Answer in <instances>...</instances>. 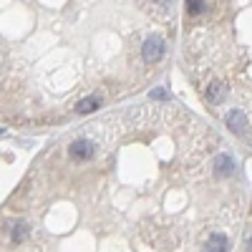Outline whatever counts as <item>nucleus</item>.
<instances>
[{
    "label": "nucleus",
    "mask_w": 252,
    "mask_h": 252,
    "mask_svg": "<svg viewBox=\"0 0 252 252\" xmlns=\"http://www.w3.org/2000/svg\"><path fill=\"white\" fill-rule=\"evenodd\" d=\"M161 56H164V38L161 35H149L141 46V58L149 63V66H154V63L161 61Z\"/></svg>",
    "instance_id": "f257e3e1"
},
{
    "label": "nucleus",
    "mask_w": 252,
    "mask_h": 252,
    "mask_svg": "<svg viewBox=\"0 0 252 252\" xmlns=\"http://www.w3.org/2000/svg\"><path fill=\"white\" fill-rule=\"evenodd\" d=\"M227 126H229V131H235L237 136H245L247 134V126H250V121H247V116L240 111V109H232L227 114Z\"/></svg>",
    "instance_id": "f03ea898"
},
{
    "label": "nucleus",
    "mask_w": 252,
    "mask_h": 252,
    "mask_svg": "<svg viewBox=\"0 0 252 252\" xmlns=\"http://www.w3.org/2000/svg\"><path fill=\"white\" fill-rule=\"evenodd\" d=\"M68 154H71V159H76V161H86V159L94 154V146H91V141H73V144L68 146Z\"/></svg>",
    "instance_id": "7ed1b4c3"
},
{
    "label": "nucleus",
    "mask_w": 252,
    "mask_h": 252,
    "mask_svg": "<svg viewBox=\"0 0 252 252\" xmlns=\"http://www.w3.org/2000/svg\"><path fill=\"white\" fill-rule=\"evenodd\" d=\"M227 250H229V240L220 232L209 235L207 242H204V252H227Z\"/></svg>",
    "instance_id": "20e7f679"
},
{
    "label": "nucleus",
    "mask_w": 252,
    "mask_h": 252,
    "mask_svg": "<svg viewBox=\"0 0 252 252\" xmlns=\"http://www.w3.org/2000/svg\"><path fill=\"white\" fill-rule=\"evenodd\" d=\"M215 172H217L220 177H229V174L235 172V159L227 157V154H220V157L215 159Z\"/></svg>",
    "instance_id": "39448f33"
},
{
    "label": "nucleus",
    "mask_w": 252,
    "mask_h": 252,
    "mask_svg": "<svg viewBox=\"0 0 252 252\" xmlns=\"http://www.w3.org/2000/svg\"><path fill=\"white\" fill-rule=\"evenodd\" d=\"M222 96H224V86H222L220 81H212V83L207 86V101H209V103H220Z\"/></svg>",
    "instance_id": "423d86ee"
},
{
    "label": "nucleus",
    "mask_w": 252,
    "mask_h": 252,
    "mask_svg": "<svg viewBox=\"0 0 252 252\" xmlns=\"http://www.w3.org/2000/svg\"><path fill=\"white\" fill-rule=\"evenodd\" d=\"M98 106H101V101H98L96 96H91V98H83V101H78L76 111H78V114H94Z\"/></svg>",
    "instance_id": "0eeeda50"
},
{
    "label": "nucleus",
    "mask_w": 252,
    "mask_h": 252,
    "mask_svg": "<svg viewBox=\"0 0 252 252\" xmlns=\"http://www.w3.org/2000/svg\"><path fill=\"white\" fill-rule=\"evenodd\" d=\"M28 232H31L28 224H26V222H18V224H15V229H13V242H15V245H20V242H23V240L28 237Z\"/></svg>",
    "instance_id": "6e6552de"
},
{
    "label": "nucleus",
    "mask_w": 252,
    "mask_h": 252,
    "mask_svg": "<svg viewBox=\"0 0 252 252\" xmlns=\"http://www.w3.org/2000/svg\"><path fill=\"white\" fill-rule=\"evenodd\" d=\"M187 10L192 15H199L207 10V0H187Z\"/></svg>",
    "instance_id": "1a4fd4ad"
}]
</instances>
